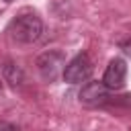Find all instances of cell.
<instances>
[{
    "label": "cell",
    "mask_w": 131,
    "mask_h": 131,
    "mask_svg": "<svg viewBox=\"0 0 131 131\" xmlns=\"http://www.w3.org/2000/svg\"><path fill=\"white\" fill-rule=\"evenodd\" d=\"M0 131H16V127L12 123H6V121H0Z\"/></svg>",
    "instance_id": "obj_7"
},
{
    "label": "cell",
    "mask_w": 131,
    "mask_h": 131,
    "mask_svg": "<svg viewBox=\"0 0 131 131\" xmlns=\"http://www.w3.org/2000/svg\"><path fill=\"white\" fill-rule=\"evenodd\" d=\"M8 33L12 37V41L16 43H23V45H29V43H35L41 33H43V23L37 14L33 12H25V14H18L16 18L10 20L8 25Z\"/></svg>",
    "instance_id": "obj_1"
},
{
    "label": "cell",
    "mask_w": 131,
    "mask_h": 131,
    "mask_svg": "<svg viewBox=\"0 0 131 131\" xmlns=\"http://www.w3.org/2000/svg\"><path fill=\"white\" fill-rule=\"evenodd\" d=\"M4 78H6V82H8L10 86H20L23 80H25V74H23V70H20L16 63L8 61V63L4 66Z\"/></svg>",
    "instance_id": "obj_6"
},
{
    "label": "cell",
    "mask_w": 131,
    "mask_h": 131,
    "mask_svg": "<svg viewBox=\"0 0 131 131\" xmlns=\"http://www.w3.org/2000/svg\"><path fill=\"white\" fill-rule=\"evenodd\" d=\"M92 70H94V66H92V59L88 57V53H78L76 57H72L66 63L61 76L68 84H82L92 76Z\"/></svg>",
    "instance_id": "obj_2"
},
{
    "label": "cell",
    "mask_w": 131,
    "mask_h": 131,
    "mask_svg": "<svg viewBox=\"0 0 131 131\" xmlns=\"http://www.w3.org/2000/svg\"><path fill=\"white\" fill-rule=\"evenodd\" d=\"M108 88L102 82H86L80 90V102L88 106H104L108 102Z\"/></svg>",
    "instance_id": "obj_5"
},
{
    "label": "cell",
    "mask_w": 131,
    "mask_h": 131,
    "mask_svg": "<svg viewBox=\"0 0 131 131\" xmlns=\"http://www.w3.org/2000/svg\"><path fill=\"white\" fill-rule=\"evenodd\" d=\"M125 78H127V63H125V59H121V57L111 59V63L104 70L102 84L108 90H119V88H123Z\"/></svg>",
    "instance_id": "obj_4"
},
{
    "label": "cell",
    "mask_w": 131,
    "mask_h": 131,
    "mask_svg": "<svg viewBox=\"0 0 131 131\" xmlns=\"http://www.w3.org/2000/svg\"><path fill=\"white\" fill-rule=\"evenodd\" d=\"M4 2H12V0H4Z\"/></svg>",
    "instance_id": "obj_8"
},
{
    "label": "cell",
    "mask_w": 131,
    "mask_h": 131,
    "mask_svg": "<svg viewBox=\"0 0 131 131\" xmlns=\"http://www.w3.org/2000/svg\"><path fill=\"white\" fill-rule=\"evenodd\" d=\"M66 68V57L61 51H45L37 59V70L45 82H55Z\"/></svg>",
    "instance_id": "obj_3"
}]
</instances>
